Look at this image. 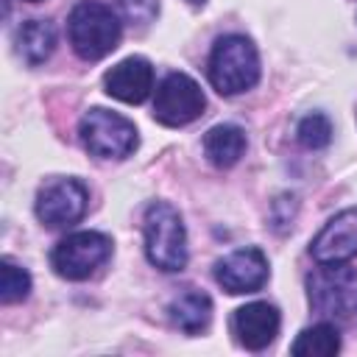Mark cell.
Returning <instances> with one entry per match:
<instances>
[{"mask_svg":"<svg viewBox=\"0 0 357 357\" xmlns=\"http://www.w3.org/2000/svg\"><path fill=\"white\" fill-rule=\"evenodd\" d=\"M206 75L215 92L220 95H243L259 81V53L257 45L245 33H226L215 39Z\"/></svg>","mask_w":357,"mask_h":357,"instance_id":"obj_1","label":"cell"},{"mask_svg":"<svg viewBox=\"0 0 357 357\" xmlns=\"http://www.w3.org/2000/svg\"><path fill=\"white\" fill-rule=\"evenodd\" d=\"M310 307L332 324H357V268L346 262L321 265L307 276Z\"/></svg>","mask_w":357,"mask_h":357,"instance_id":"obj_2","label":"cell"},{"mask_svg":"<svg viewBox=\"0 0 357 357\" xmlns=\"http://www.w3.org/2000/svg\"><path fill=\"white\" fill-rule=\"evenodd\" d=\"M142 234H145V257L153 268L165 273H178L187 268L190 259L187 229L176 206H170L167 201H153L145 209Z\"/></svg>","mask_w":357,"mask_h":357,"instance_id":"obj_3","label":"cell"},{"mask_svg":"<svg viewBox=\"0 0 357 357\" xmlns=\"http://www.w3.org/2000/svg\"><path fill=\"white\" fill-rule=\"evenodd\" d=\"M67 36H70L73 50L81 59L98 61L120 45L123 25H120V17L106 3L81 0L73 6L67 17Z\"/></svg>","mask_w":357,"mask_h":357,"instance_id":"obj_4","label":"cell"},{"mask_svg":"<svg viewBox=\"0 0 357 357\" xmlns=\"http://www.w3.org/2000/svg\"><path fill=\"white\" fill-rule=\"evenodd\" d=\"M78 137L81 145L98 159H126L139 145L137 126L128 117L109 112L103 106H95L81 117Z\"/></svg>","mask_w":357,"mask_h":357,"instance_id":"obj_5","label":"cell"},{"mask_svg":"<svg viewBox=\"0 0 357 357\" xmlns=\"http://www.w3.org/2000/svg\"><path fill=\"white\" fill-rule=\"evenodd\" d=\"M112 257V237L103 231H73L50 251V268L70 282L89 279Z\"/></svg>","mask_w":357,"mask_h":357,"instance_id":"obj_6","label":"cell"},{"mask_svg":"<svg viewBox=\"0 0 357 357\" xmlns=\"http://www.w3.org/2000/svg\"><path fill=\"white\" fill-rule=\"evenodd\" d=\"M204 109H206L204 89L187 73H170L156 86V95H153V120L162 123V126H167V128L190 126L192 120H198L204 114Z\"/></svg>","mask_w":357,"mask_h":357,"instance_id":"obj_7","label":"cell"},{"mask_svg":"<svg viewBox=\"0 0 357 357\" xmlns=\"http://www.w3.org/2000/svg\"><path fill=\"white\" fill-rule=\"evenodd\" d=\"M89 190L78 178H50L36 192V218L47 229H64L84 218Z\"/></svg>","mask_w":357,"mask_h":357,"instance_id":"obj_8","label":"cell"},{"mask_svg":"<svg viewBox=\"0 0 357 357\" xmlns=\"http://www.w3.org/2000/svg\"><path fill=\"white\" fill-rule=\"evenodd\" d=\"M268 273H271L268 257L257 245L237 248L215 262V282L231 296H245V293L262 290L268 282Z\"/></svg>","mask_w":357,"mask_h":357,"instance_id":"obj_9","label":"cell"},{"mask_svg":"<svg viewBox=\"0 0 357 357\" xmlns=\"http://www.w3.org/2000/svg\"><path fill=\"white\" fill-rule=\"evenodd\" d=\"M310 254L321 265L349 262L351 257H357V206H349L329 218L324 229L312 237Z\"/></svg>","mask_w":357,"mask_h":357,"instance_id":"obj_10","label":"cell"},{"mask_svg":"<svg viewBox=\"0 0 357 357\" xmlns=\"http://www.w3.org/2000/svg\"><path fill=\"white\" fill-rule=\"evenodd\" d=\"M282 318L279 310L268 301H251L243 304L240 310H234L231 315V332L237 335V343L248 351H262L268 349L276 335H279Z\"/></svg>","mask_w":357,"mask_h":357,"instance_id":"obj_11","label":"cell"},{"mask_svg":"<svg viewBox=\"0 0 357 357\" xmlns=\"http://www.w3.org/2000/svg\"><path fill=\"white\" fill-rule=\"evenodd\" d=\"M103 89L120 103H142L153 92V67L145 56H128L103 75Z\"/></svg>","mask_w":357,"mask_h":357,"instance_id":"obj_12","label":"cell"},{"mask_svg":"<svg viewBox=\"0 0 357 357\" xmlns=\"http://www.w3.org/2000/svg\"><path fill=\"white\" fill-rule=\"evenodd\" d=\"M167 315H170V324L176 329H181L187 335H198L212 321V298L204 290L187 287L184 293H178L167 304Z\"/></svg>","mask_w":357,"mask_h":357,"instance_id":"obj_13","label":"cell"},{"mask_svg":"<svg viewBox=\"0 0 357 357\" xmlns=\"http://www.w3.org/2000/svg\"><path fill=\"white\" fill-rule=\"evenodd\" d=\"M245 131L234 123H218L204 134V153L215 167H231L245 153Z\"/></svg>","mask_w":357,"mask_h":357,"instance_id":"obj_14","label":"cell"},{"mask_svg":"<svg viewBox=\"0 0 357 357\" xmlns=\"http://www.w3.org/2000/svg\"><path fill=\"white\" fill-rule=\"evenodd\" d=\"M14 42H17V53L28 64H42L45 59H50L56 47V28L50 20H25L17 28Z\"/></svg>","mask_w":357,"mask_h":357,"instance_id":"obj_15","label":"cell"},{"mask_svg":"<svg viewBox=\"0 0 357 357\" xmlns=\"http://www.w3.org/2000/svg\"><path fill=\"white\" fill-rule=\"evenodd\" d=\"M290 351L296 357H335L340 351V332L332 321L312 324V326L298 332Z\"/></svg>","mask_w":357,"mask_h":357,"instance_id":"obj_16","label":"cell"},{"mask_svg":"<svg viewBox=\"0 0 357 357\" xmlns=\"http://www.w3.org/2000/svg\"><path fill=\"white\" fill-rule=\"evenodd\" d=\"M28 293H31V273L6 257L0 262V301L17 304V301L28 298Z\"/></svg>","mask_w":357,"mask_h":357,"instance_id":"obj_17","label":"cell"},{"mask_svg":"<svg viewBox=\"0 0 357 357\" xmlns=\"http://www.w3.org/2000/svg\"><path fill=\"white\" fill-rule=\"evenodd\" d=\"M296 139L298 145H304L307 151H318V148H326L332 142V123L326 114L321 112H312L307 117L298 120L296 126Z\"/></svg>","mask_w":357,"mask_h":357,"instance_id":"obj_18","label":"cell"},{"mask_svg":"<svg viewBox=\"0 0 357 357\" xmlns=\"http://www.w3.org/2000/svg\"><path fill=\"white\" fill-rule=\"evenodd\" d=\"M117 6L131 25H148L159 14V0H117Z\"/></svg>","mask_w":357,"mask_h":357,"instance_id":"obj_19","label":"cell"},{"mask_svg":"<svg viewBox=\"0 0 357 357\" xmlns=\"http://www.w3.org/2000/svg\"><path fill=\"white\" fill-rule=\"evenodd\" d=\"M187 3H190V6H204L206 0H187Z\"/></svg>","mask_w":357,"mask_h":357,"instance_id":"obj_20","label":"cell"},{"mask_svg":"<svg viewBox=\"0 0 357 357\" xmlns=\"http://www.w3.org/2000/svg\"><path fill=\"white\" fill-rule=\"evenodd\" d=\"M25 3H42V0H25Z\"/></svg>","mask_w":357,"mask_h":357,"instance_id":"obj_21","label":"cell"}]
</instances>
